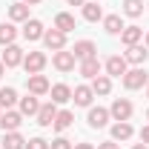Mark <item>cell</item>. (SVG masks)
Masks as SVG:
<instances>
[{
  "mask_svg": "<svg viewBox=\"0 0 149 149\" xmlns=\"http://www.w3.org/2000/svg\"><path fill=\"white\" fill-rule=\"evenodd\" d=\"M40 109V100H37V95H26V97H20V115H37Z\"/></svg>",
  "mask_w": 149,
  "mask_h": 149,
  "instance_id": "obj_23",
  "label": "cell"
},
{
  "mask_svg": "<svg viewBox=\"0 0 149 149\" xmlns=\"http://www.w3.org/2000/svg\"><path fill=\"white\" fill-rule=\"evenodd\" d=\"M95 3H100V0H95Z\"/></svg>",
  "mask_w": 149,
  "mask_h": 149,
  "instance_id": "obj_43",
  "label": "cell"
},
{
  "mask_svg": "<svg viewBox=\"0 0 149 149\" xmlns=\"http://www.w3.org/2000/svg\"><path fill=\"white\" fill-rule=\"evenodd\" d=\"M17 103V92H15V86H3L0 89V109H12Z\"/></svg>",
  "mask_w": 149,
  "mask_h": 149,
  "instance_id": "obj_26",
  "label": "cell"
},
{
  "mask_svg": "<svg viewBox=\"0 0 149 149\" xmlns=\"http://www.w3.org/2000/svg\"><path fill=\"white\" fill-rule=\"evenodd\" d=\"M146 57H149L146 46L135 43V46H126V55H123V60H126V63H132V66H143V63H146Z\"/></svg>",
  "mask_w": 149,
  "mask_h": 149,
  "instance_id": "obj_9",
  "label": "cell"
},
{
  "mask_svg": "<svg viewBox=\"0 0 149 149\" xmlns=\"http://www.w3.org/2000/svg\"><path fill=\"white\" fill-rule=\"evenodd\" d=\"M26 149H49V141H43V138H32V141H26Z\"/></svg>",
  "mask_w": 149,
  "mask_h": 149,
  "instance_id": "obj_31",
  "label": "cell"
},
{
  "mask_svg": "<svg viewBox=\"0 0 149 149\" xmlns=\"http://www.w3.org/2000/svg\"><path fill=\"white\" fill-rule=\"evenodd\" d=\"M37 123L40 126H52L57 118V103H40V109H37Z\"/></svg>",
  "mask_w": 149,
  "mask_h": 149,
  "instance_id": "obj_12",
  "label": "cell"
},
{
  "mask_svg": "<svg viewBox=\"0 0 149 149\" xmlns=\"http://www.w3.org/2000/svg\"><path fill=\"white\" fill-rule=\"evenodd\" d=\"M92 97H95L92 86H77V89L72 92V100L77 103V106H92Z\"/></svg>",
  "mask_w": 149,
  "mask_h": 149,
  "instance_id": "obj_21",
  "label": "cell"
},
{
  "mask_svg": "<svg viewBox=\"0 0 149 149\" xmlns=\"http://www.w3.org/2000/svg\"><path fill=\"white\" fill-rule=\"evenodd\" d=\"M26 6H37V3H43V0H23Z\"/></svg>",
  "mask_w": 149,
  "mask_h": 149,
  "instance_id": "obj_37",
  "label": "cell"
},
{
  "mask_svg": "<svg viewBox=\"0 0 149 149\" xmlns=\"http://www.w3.org/2000/svg\"><path fill=\"white\" fill-rule=\"evenodd\" d=\"M23 49H20L17 43H12V46H6V52H3V57H0V60H3V66H6V69H15V66H20V63H23Z\"/></svg>",
  "mask_w": 149,
  "mask_h": 149,
  "instance_id": "obj_7",
  "label": "cell"
},
{
  "mask_svg": "<svg viewBox=\"0 0 149 149\" xmlns=\"http://www.w3.org/2000/svg\"><path fill=\"white\" fill-rule=\"evenodd\" d=\"M20 123H23V115H20V112L6 109L3 115H0V129H3V132H17Z\"/></svg>",
  "mask_w": 149,
  "mask_h": 149,
  "instance_id": "obj_10",
  "label": "cell"
},
{
  "mask_svg": "<svg viewBox=\"0 0 149 149\" xmlns=\"http://www.w3.org/2000/svg\"><path fill=\"white\" fill-rule=\"evenodd\" d=\"M132 149H149V146H146V143H135Z\"/></svg>",
  "mask_w": 149,
  "mask_h": 149,
  "instance_id": "obj_38",
  "label": "cell"
},
{
  "mask_svg": "<svg viewBox=\"0 0 149 149\" xmlns=\"http://www.w3.org/2000/svg\"><path fill=\"white\" fill-rule=\"evenodd\" d=\"M72 123H74V115H72L69 109H63V112H57V118H55V123H52V126H55L57 132H63V129H69Z\"/></svg>",
  "mask_w": 149,
  "mask_h": 149,
  "instance_id": "obj_29",
  "label": "cell"
},
{
  "mask_svg": "<svg viewBox=\"0 0 149 149\" xmlns=\"http://www.w3.org/2000/svg\"><path fill=\"white\" fill-rule=\"evenodd\" d=\"M109 109H103V106H92L89 109V115H86V120H89V126L92 129H103L106 123H109Z\"/></svg>",
  "mask_w": 149,
  "mask_h": 149,
  "instance_id": "obj_8",
  "label": "cell"
},
{
  "mask_svg": "<svg viewBox=\"0 0 149 149\" xmlns=\"http://www.w3.org/2000/svg\"><path fill=\"white\" fill-rule=\"evenodd\" d=\"M15 37H17V29H15L12 20H9V23H0V46H12Z\"/></svg>",
  "mask_w": 149,
  "mask_h": 149,
  "instance_id": "obj_24",
  "label": "cell"
},
{
  "mask_svg": "<svg viewBox=\"0 0 149 149\" xmlns=\"http://www.w3.org/2000/svg\"><path fill=\"white\" fill-rule=\"evenodd\" d=\"M43 43H46V49L60 52V49H66V35H63L60 29H46V32H43Z\"/></svg>",
  "mask_w": 149,
  "mask_h": 149,
  "instance_id": "obj_5",
  "label": "cell"
},
{
  "mask_svg": "<svg viewBox=\"0 0 149 149\" xmlns=\"http://www.w3.org/2000/svg\"><path fill=\"white\" fill-rule=\"evenodd\" d=\"M43 32H46V29H43V23L37 17H29L23 23V37H26V40H43Z\"/></svg>",
  "mask_w": 149,
  "mask_h": 149,
  "instance_id": "obj_13",
  "label": "cell"
},
{
  "mask_svg": "<svg viewBox=\"0 0 149 149\" xmlns=\"http://www.w3.org/2000/svg\"><path fill=\"white\" fill-rule=\"evenodd\" d=\"M141 143H146V146H149V123L141 129Z\"/></svg>",
  "mask_w": 149,
  "mask_h": 149,
  "instance_id": "obj_33",
  "label": "cell"
},
{
  "mask_svg": "<svg viewBox=\"0 0 149 149\" xmlns=\"http://www.w3.org/2000/svg\"><path fill=\"white\" fill-rule=\"evenodd\" d=\"M0 115H3V109H0Z\"/></svg>",
  "mask_w": 149,
  "mask_h": 149,
  "instance_id": "obj_44",
  "label": "cell"
},
{
  "mask_svg": "<svg viewBox=\"0 0 149 149\" xmlns=\"http://www.w3.org/2000/svg\"><path fill=\"white\" fill-rule=\"evenodd\" d=\"M103 29H106L109 35H120V32H123V20H120V15H106V17H103Z\"/></svg>",
  "mask_w": 149,
  "mask_h": 149,
  "instance_id": "obj_27",
  "label": "cell"
},
{
  "mask_svg": "<svg viewBox=\"0 0 149 149\" xmlns=\"http://www.w3.org/2000/svg\"><path fill=\"white\" fill-rule=\"evenodd\" d=\"M3 74H6V66H3V60H0V77H3Z\"/></svg>",
  "mask_w": 149,
  "mask_h": 149,
  "instance_id": "obj_39",
  "label": "cell"
},
{
  "mask_svg": "<svg viewBox=\"0 0 149 149\" xmlns=\"http://www.w3.org/2000/svg\"><path fill=\"white\" fill-rule=\"evenodd\" d=\"M126 60H123V55H112L109 60H106V74L109 77H123L126 74Z\"/></svg>",
  "mask_w": 149,
  "mask_h": 149,
  "instance_id": "obj_14",
  "label": "cell"
},
{
  "mask_svg": "<svg viewBox=\"0 0 149 149\" xmlns=\"http://www.w3.org/2000/svg\"><path fill=\"white\" fill-rule=\"evenodd\" d=\"M72 55L77 57V63L80 60H89V57H97V46H95L92 40H77L72 49Z\"/></svg>",
  "mask_w": 149,
  "mask_h": 149,
  "instance_id": "obj_11",
  "label": "cell"
},
{
  "mask_svg": "<svg viewBox=\"0 0 149 149\" xmlns=\"http://www.w3.org/2000/svg\"><path fill=\"white\" fill-rule=\"evenodd\" d=\"M123 15L126 17H141L143 15V0H123Z\"/></svg>",
  "mask_w": 149,
  "mask_h": 149,
  "instance_id": "obj_30",
  "label": "cell"
},
{
  "mask_svg": "<svg viewBox=\"0 0 149 149\" xmlns=\"http://www.w3.org/2000/svg\"><path fill=\"white\" fill-rule=\"evenodd\" d=\"M72 149H95V146H92V143H86V141H83V143H74Z\"/></svg>",
  "mask_w": 149,
  "mask_h": 149,
  "instance_id": "obj_35",
  "label": "cell"
},
{
  "mask_svg": "<svg viewBox=\"0 0 149 149\" xmlns=\"http://www.w3.org/2000/svg\"><path fill=\"white\" fill-rule=\"evenodd\" d=\"M3 149H26V138L20 132H3Z\"/></svg>",
  "mask_w": 149,
  "mask_h": 149,
  "instance_id": "obj_19",
  "label": "cell"
},
{
  "mask_svg": "<svg viewBox=\"0 0 149 149\" xmlns=\"http://www.w3.org/2000/svg\"><path fill=\"white\" fill-rule=\"evenodd\" d=\"M132 112H135V106H132L129 97H115L112 106H109V115L115 118V120H129Z\"/></svg>",
  "mask_w": 149,
  "mask_h": 149,
  "instance_id": "obj_2",
  "label": "cell"
},
{
  "mask_svg": "<svg viewBox=\"0 0 149 149\" xmlns=\"http://www.w3.org/2000/svg\"><path fill=\"white\" fill-rule=\"evenodd\" d=\"M120 40H123V46H135V43L143 40V29H141V26H123Z\"/></svg>",
  "mask_w": 149,
  "mask_h": 149,
  "instance_id": "obj_16",
  "label": "cell"
},
{
  "mask_svg": "<svg viewBox=\"0 0 149 149\" xmlns=\"http://www.w3.org/2000/svg\"><path fill=\"white\" fill-rule=\"evenodd\" d=\"M97 149H120L115 141H103V143H97Z\"/></svg>",
  "mask_w": 149,
  "mask_h": 149,
  "instance_id": "obj_34",
  "label": "cell"
},
{
  "mask_svg": "<svg viewBox=\"0 0 149 149\" xmlns=\"http://www.w3.org/2000/svg\"><path fill=\"white\" fill-rule=\"evenodd\" d=\"M52 63H55L57 72H72L74 63H77V57H74L72 52H66V49H60V52H55V55H52Z\"/></svg>",
  "mask_w": 149,
  "mask_h": 149,
  "instance_id": "obj_6",
  "label": "cell"
},
{
  "mask_svg": "<svg viewBox=\"0 0 149 149\" xmlns=\"http://www.w3.org/2000/svg\"><path fill=\"white\" fill-rule=\"evenodd\" d=\"M26 89L29 95H37V97H43V95H49V80H46V74H29L26 77Z\"/></svg>",
  "mask_w": 149,
  "mask_h": 149,
  "instance_id": "obj_4",
  "label": "cell"
},
{
  "mask_svg": "<svg viewBox=\"0 0 149 149\" xmlns=\"http://www.w3.org/2000/svg\"><path fill=\"white\" fill-rule=\"evenodd\" d=\"M66 3H69V6H83L86 0H66Z\"/></svg>",
  "mask_w": 149,
  "mask_h": 149,
  "instance_id": "obj_36",
  "label": "cell"
},
{
  "mask_svg": "<svg viewBox=\"0 0 149 149\" xmlns=\"http://www.w3.org/2000/svg\"><path fill=\"white\" fill-rule=\"evenodd\" d=\"M43 66H46V52H26V57H23L26 74H40Z\"/></svg>",
  "mask_w": 149,
  "mask_h": 149,
  "instance_id": "obj_3",
  "label": "cell"
},
{
  "mask_svg": "<svg viewBox=\"0 0 149 149\" xmlns=\"http://www.w3.org/2000/svg\"><path fill=\"white\" fill-rule=\"evenodd\" d=\"M55 29H60L63 35H69V32L74 29V17L69 15V12H60V15L55 17Z\"/></svg>",
  "mask_w": 149,
  "mask_h": 149,
  "instance_id": "obj_28",
  "label": "cell"
},
{
  "mask_svg": "<svg viewBox=\"0 0 149 149\" xmlns=\"http://www.w3.org/2000/svg\"><path fill=\"white\" fill-rule=\"evenodd\" d=\"M143 40H146V49H149V32H146V35H143Z\"/></svg>",
  "mask_w": 149,
  "mask_h": 149,
  "instance_id": "obj_40",
  "label": "cell"
},
{
  "mask_svg": "<svg viewBox=\"0 0 149 149\" xmlns=\"http://www.w3.org/2000/svg\"><path fill=\"white\" fill-rule=\"evenodd\" d=\"M92 92L95 95H109L112 92V77L109 74H97L92 80Z\"/></svg>",
  "mask_w": 149,
  "mask_h": 149,
  "instance_id": "obj_25",
  "label": "cell"
},
{
  "mask_svg": "<svg viewBox=\"0 0 149 149\" xmlns=\"http://www.w3.org/2000/svg\"><path fill=\"white\" fill-rule=\"evenodd\" d=\"M77 69H80V74H83V77L95 80V77L100 74V60H97V57H89V60H80V66H77Z\"/></svg>",
  "mask_w": 149,
  "mask_h": 149,
  "instance_id": "obj_20",
  "label": "cell"
},
{
  "mask_svg": "<svg viewBox=\"0 0 149 149\" xmlns=\"http://www.w3.org/2000/svg\"><path fill=\"white\" fill-rule=\"evenodd\" d=\"M132 135H135V129H132L129 120H118L112 126V141H129Z\"/></svg>",
  "mask_w": 149,
  "mask_h": 149,
  "instance_id": "obj_17",
  "label": "cell"
},
{
  "mask_svg": "<svg viewBox=\"0 0 149 149\" xmlns=\"http://www.w3.org/2000/svg\"><path fill=\"white\" fill-rule=\"evenodd\" d=\"M49 149H72V141H66V138L60 135V138H55V141L49 143Z\"/></svg>",
  "mask_w": 149,
  "mask_h": 149,
  "instance_id": "obj_32",
  "label": "cell"
},
{
  "mask_svg": "<svg viewBox=\"0 0 149 149\" xmlns=\"http://www.w3.org/2000/svg\"><path fill=\"white\" fill-rule=\"evenodd\" d=\"M49 95H52V103H66V100H72V89H69L66 83H55V86L49 89Z\"/></svg>",
  "mask_w": 149,
  "mask_h": 149,
  "instance_id": "obj_22",
  "label": "cell"
},
{
  "mask_svg": "<svg viewBox=\"0 0 149 149\" xmlns=\"http://www.w3.org/2000/svg\"><path fill=\"white\" fill-rule=\"evenodd\" d=\"M80 12H83V20H89V23L103 20V9H100V3H95V0H86V3L80 6Z\"/></svg>",
  "mask_w": 149,
  "mask_h": 149,
  "instance_id": "obj_15",
  "label": "cell"
},
{
  "mask_svg": "<svg viewBox=\"0 0 149 149\" xmlns=\"http://www.w3.org/2000/svg\"><path fill=\"white\" fill-rule=\"evenodd\" d=\"M9 20H12V23H26V20H29V6H26L23 0H20V3H12V6H9Z\"/></svg>",
  "mask_w": 149,
  "mask_h": 149,
  "instance_id": "obj_18",
  "label": "cell"
},
{
  "mask_svg": "<svg viewBox=\"0 0 149 149\" xmlns=\"http://www.w3.org/2000/svg\"><path fill=\"white\" fill-rule=\"evenodd\" d=\"M120 80H123V89L135 92V89H143V86L149 83V72L143 69V66H135V69H126V74H123Z\"/></svg>",
  "mask_w": 149,
  "mask_h": 149,
  "instance_id": "obj_1",
  "label": "cell"
},
{
  "mask_svg": "<svg viewBox=\"0 0 149 149\" xmlns=\"http://www.w3.org/2000/svg\"><path fill=\"white\" fill-rule=\"evenodd\" d=\"M146 97H149V83H146Z\"/></svg>",
  "mask_w": 149,
  "mask_h": 149,
  "instance_id": "obj_41",
  "label": "cell"
},
{
  "mask_svg": "<svg viewBox=\"0 0 149 149\" xmlns=\"http://www.w3.org/2000/svg\"><path fill=\"white\" fill-rule=\"evenodd\" d=\"M146 120H149V109H146Z\"/></svg>",
  "mask_w": 149,
  "mask_h": 149,
  "instance_id": "obj_42",
  "label": "cell"
}]
</instances>
